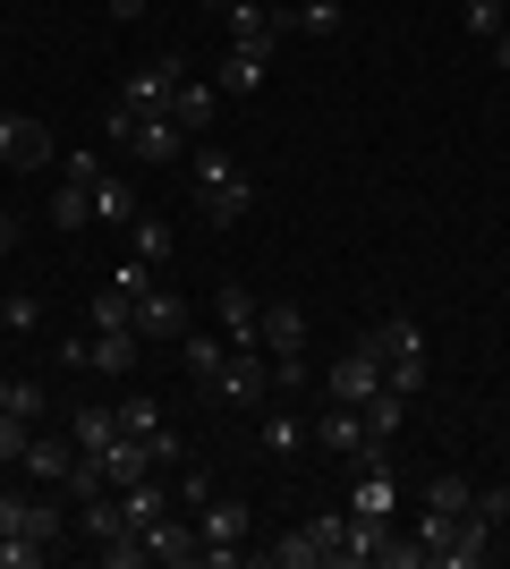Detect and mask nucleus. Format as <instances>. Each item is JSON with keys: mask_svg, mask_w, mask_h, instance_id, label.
<instances>
[{"mask_svg": "<svg viewBox=\"0 0 510 569\" xmlns=\"http://www.w3.org/2000/svg\"><path fill=\"white\" fill-rule=\"evenodd\" d=\"M247 204H256V179H247L221 144H196V213L213 221V230H230Z\"/></svg>", "mask_w": 510, "mask_h": 569, "instance_id": "obj_1", "label": "nucleus"}, {"mask_svg": "<svg viewBox=\"0 0 510 569\" xmlns=\"http://www.w3.org/2000/svg\"><path fill=\"white\" fill-rule=\"evenodd\" d=\"M102 137H120L128 162H188V128H179L170 111H128V102H111Z\"/></svg>", "mask_w": 510, "mask_h": 569, "instance_id": "obj_2", "label": "nucleus"}, {"mask_svg": "<svg viewBox=\"0 0 510 569\" xmlns=\"http://www.w3.org/2000/svg\"><path fill=\"white\" fill-rule=\"evenodd\" d=\"M374 349H383V391L417 400V391H426V323H417V315H391V323H374Z\"/></svg>", "mask_w": 510, "mask_h": 569, "instance_id": "obj_3", "label": "nucleus"}, {"mask_svg": "<svg viewBox=\"0 0 510 569\" xmlns=\"http://www.w3.org/2000/svg\"><path fill=\"white\" fill-rule=\"evenodd\" d=\"M374 391H383V349H374V332H358L332 366H323V400L332 408H366Z\"/></svg>", "mask_w": 510, "mask_h": 569, "instance_id": "obj_4", "label": "nucleus"}, {"mask_svg": "<svg viewBox=\"0 0 510 569\" xmlns=\"http://www.w3.org/2000/svg\"><path fill=\"white\" fill-rule=\"evenodd\" d=\"M196 536H204V561H213V569H230V561H247L256 510H247V501H230V493H213L204 510H196Z\"/></svg>", "mask_w": 510, "mask_h": 569, "instance_id": "obj_5", "label": "nucleus"}, {"mask_svg": "<svg viewBox=\"0 0 510 569\" xmlns=\"http://www.w3.org/2000/svg\"><path fill=\"white\" fill-rule=\"evenodd\" d=\"M316 442H323L332 459H349V468H366V459H391V442L366 426V408H332V400H323V417H316Z\"/></svg>", "mask_w": 510, "mask_h": 569, "instance_id": "obj_6", "label": "nucleus"}, {"mask_svg": "<svg viewBox=\"0 0 510 569\" xmlns=\"http://www.w3.org/2000/svg\"><path fill=\"white\" fill-rule=\"evenodd\" d=\"M204 391L230 400V408H264L272 400V357L264 349H230V357H221V375L204 382Z\"/></svg>", "mask_w": 510, "mask_h": 569, "instance_id": "obj_7", "label": "nucleus"}, {"mask_svg": "<svg viewBox=\"0 0 510 569\" xmlns=\"http://www.w3.org/2000/svg\"><path fill=\"white\" fill-rule=\"evenodd\" d=\"M60 137L51 119H26V111H0V170H51Z\"/></svg>", "mask_w": 510, "mask_h": 569, "instance_id": "obj_8", "label": "nucleus"}, {"mask_svg": "<svg viewBox=\"0 0 510 569\" xmlns=\"http://www.w3.org/2000/svg\"><path fill=\"white\" fill-rule=\"evenodd\" d=\"M128 307H137V340H188V298H179V289L146 281Z\"/></svg>", "mask_w": 510, "mask_h": 569, "instance_id": "obj_9", "label": "nucleus"}, {"mask_svg": "<svg viewBox=\"0 0 510 569\" xmlns=\"http://www.w3.org/2000/svg\"><path fill=\"white\" fill-rule=\"evenodd\" d=\"M146 561H162V569H188V561H204V536H196V519L162 510V519L146 527Z\"/></svg>", "mask_w": 510, "mask_h": 569, "instance_id": "obj_10", "label": "nucleus"}, {"mask_svg": "<svg viewBox=\"0 0 510 569\" xmlns=\"http://www.w3.org/2000/svg\"><path fill=\"white\" fill-rule=\"evenodd\" d=\"M256 349H264V357H307V307L272 298V307L256 315Z\"/></svg>", "mask_w": 510, "mask_h": 569, "instance_id": "obj_11", "label": "nucleus"}, {"mask_svg": "<svg viewBox=\"0 0 510 569\" xmlns=\"http://www.w3.org/2000/svg\"><path fill=\"white\" fill-rule=\"evenodd\" d=\"M170 119H179L188 137H213V119H221V86L188 69V77H179V94H170Z\"/></svg>", "mask_w": 510, "mask_h": 569, "instance_id": "obj_12", "label": "nucleus"}, {"mask_svg": "<svg viewBox=\"0 0 510 569\" xmlns=\"http://www.w3.org/2000/svg\"><path fill=\"white\" fill-rule=\"evenodd\" d=\"M391 510H400L391 459H366V468H358V493H349V519H374V527H391Z\"/></svg>", "mask_w": 510, "mask_h": 569, "instance_id": "obj_13", "label": "nucleus"}, {"mask_svg": "<svg viewBox=\"0 0 510 569\" xmlns=\"http://www.w3.org/2000/svg\"><path fill=\"white\" fill-rule=\"evenodd\" d=\"M179 77H188V69H179V60L162 51V60H146V69H137V77L120 86V102H128V111H170V94H179Z\"/></svg>", "mask_w": 510, "mask_h": 569, "instance_id": "obj_14", "label": "nucleus"}, {"mask_svg": "<svg viewBox=\"0 0 510 569\" xmlns=\"http://www.w3.org/2000/svg\"><path fill=\"white\" fill-rule=\"evenodd\" d=\"M221 26H230V43H239V51H264V60L281 51V9H264V0H239Z\"/></svg>", "mask_w": 510, "mask_h": 569, "instance_id": "obj_15", "label": "nucleus"}, {"mask_svg": "<svg viewBox=\"0 0 510 569\" xmlns=\"http://www.w3.org/2000/svg\"><path fill=\"white\" fill-rule=\"evenodd\" d=\"M213 315H221V340H230V349H256V315H264V307H256L239 281L213 289Z\"/></svg>", "mask_w": 510, "mask_h": 569, "instance_id": "obj_16", "label": "nucleus"}, {"mask_svg": "<svg viewBox=\"0 0 510 569\" xmlns=\"http://www.w3.org/2000/svg\"><path fill=\"white\" fill-rule=\"evenodd\" d=\"M256 561H272V569H316V561H332V552H323V527H316V519H298L290 536H281V545H264Z\"/></svg>", "mask_w": 510, "mask_h": 569, "instance_id": "obj_17", "label": "nucleus"}, {"mask_svg": "<svg viewBox=\"0 0 510 569\" xmlns=\"http://www.w3.org/2000/svg\"><path fill=\"white\" fill-rule=\"evenodd\" d=\"M264 77H272L264 51H239V43H230V51H221V69H213V86H221V102H230V94H264Z\"/></svg>", "mask_w": 510, "mask_h": 569, "instance_id": "obj_18", "label": "nucleus"}, {"mask_svg": "<svg viewBox=\"0 0 510 569\" xmlns=\"http://www.w3.org/2000/svg\"><path fill=\"white\" fill-rule=\"evenodd\" d=\"M307 442H316V417H298V408H272V400H264V451H272V459H298Z\"/></svg>", "mask_w": 510, "mask_h": 569, "instance_id": "obj_19", "label": "nucleus"}, {"mask_svg": "<svg viewBox=\"0 0 510 569\" xmlns=\"http://www.w3.org/2000/svg\"><path fill=\"white\" fill-rule=\"evenodd\" d=\"M111 493H120V519L137 527V536L170 510V485H162V476H137V485H111Z\"/></svg>", "mask_w": 510, "mask_h": 569, "instance_id": "obj_20", "label": "nucleus"}, {"mask_svg": "<svg viewBox=\"0 0 510 569\" xmlns=\"http://www.w3.org/2000/svg\"><path fill=\"white\" fill-rule=\"evenodd\" d=\"M69 468H77V442H60V433H34L18 459V476H34V485H60Z\"/></svg>", "mask_w": 510, "mask_h": 569, "instance_id": "obj_21", "label": "nucleus"}, {"mask_svg": "<svg viewBox=\"0 0 510 569\" xmlns=\"http://www.w3.org/2000/svg\"><path fill=\"white\" fill-rule=\"evenodd\" d=\"M51 230H60V238L94 230V188H77V179H60V188H51Z\"/></svg>", "mask_w": 510, "mask_h": 569, "instance_id": "obj_22", "label": "nucleus"}, {"mask_svg": "<svg viewBox=\"0 0 510 569\" xmlns=\"http://www.w3.org/2000/svg\"><path fill=\"white\" fill-rule=\"evenodd\" d=\"M340 0H298V9H281V34H316V43H332L340 34Z\"/></svg>", "mask_w": 510, "mask_h": 569, "instance_id": "obj_23", "label": "nucleus"}, {"mask_svg": "<svg viewBox=\"0 0 510 569\" xmlns=\"http://www.w3.org/2000/svg\"><path fill=\"white\" fill-rule=\"evenodd\" d=\"M137 213H146V204H137V188L102 170V179H94V221H111V230H128V221H137Z\"/></svg>", "mask_w": 510, "mask_h": 569, "instance_id": "obj_24", "label": "nucleus"}, {"mask_svg": "<svg viewBox=\"0 0 510 569\" xmlns=\"http://www.w3.org/2000/svg\"><path fill=\"white\" fill-rule=\"evenodd\" d=\"M128 238H137V263H153V272H162L170 247H179V230H170L162 213H137V221H128Z\"/></svg>", "mask_w": 510, "mask_h": 569, "instance_id": "obj_25", "label": "nucleus"}, {"mask_svg": "<svg viewBox=\"0 0 510 569\" xmlns=\"http://www.w3.org/2000/svg\"><path fill=\"white\" fill-rule=\"evenodd\" d=\"M179 357H188V375H196V382H213V375H221V357H230V340H221V332H196V323H188Z\"/></svg>", "mask_w": 510, "mask_h": 569, "instance_id": "obj_26", "label": "nucleus"}, {"mask_svg": "<svg viewBox=\"0 0 510 569\" xmlns=\"http://www.w3.org/2000/svg\"><path fill=\"white\" fill-rule=\"evenodd\" d=\"M43 382H26V375H0V417H26V426H43Z\"/></svg>", "mask_w": 510, "mask_h": 569, "instance_id": "obj_27", "label": "nucleus"}, {"mask_svg": "<svg viewBox=\"0 0 510 569\" xmlns=\"http://www.w3.org/2000/svg\"><path fill=\"white\" fill-rule=\"evenodd\" d=\"M111 433H120V417H111V408H77V417H69V442H77L86 459H94Z\"/></svg>", "mask_w": 510, "mask_h": 569, "instance_id": "obj_28", "label": "nucleus"}, {"mask_svg": "<svg viewBox=\"0 0 510 569\" xmlns=\"http://www.w3.org/2000/svg\"><path fill=\"white\" fill-rule=\"evenodd\" d=\"M468 501H477V485H468V476H434V485H426V519H460Z\"/></svg>", "mask_w": 510, "mask_h": 569, "instance_id": "obj_29", "label": "nucleus"}, {"mask_svg": "<svg viewBox=\"0 0 510 569\" xmlns=\"http://www.w3.org/2000/svg\"><path fill=\"white\" fill-rule=\"evenodd\" d=\"M0 332H43V298L34 289H0Z\"/></svg>", "mask_w": 510, "mask_h": 569, "instance_id": "obj_30", "label": "nucleus"}, {"mask_svg": "<svg viewBox=\"0 0 510 569\" xmlns=\"http://www.w3.org/2000/svg\"><path fill=\"white\" fill-rule=\"evenodd\" d=\"M94 375H137V332H94Z\"/></svg>", "mask_w": 510, "mask_h": 569, "instance_id": "obj_31", "label": "nucleus"}, {"mask_svg": "<svg viewBox=\"0 0 510 569\" xmlns=\"http://www.w3.org/2000/svg\"><path fill=\"white\" fill-rule=\"evenodd\" d=\"M111 417H120L128 433H153V426H162V400H153V391H128V400L111 408Z\"/></svg>", "mask_w": 510, "mask_h": 569, "instance_id": "obj_32", "label": "nucleus"}, {"mask_svg": "<svg viewBox=\"0 0 510 569\" xmlns=\"http://www.w3.org/2000/svg\"><path fill=\"white\" fill-rule=\"evenodd\" d=\"M26 442H34V426H26V417H0V468H18Z\"/></svg>", "mask_w": 510, "mask_h": 569, "instance_id": "obj_33", "label": "nucleus"}, {"mask_svg": "<svg viewBox=\"0 0 510 569\" xmlns=\"http://www.w3.org/2000/svg\"><path fill=\"white\" fill-rule=\"evenodd\" d=\"M60 179H77V188H94V179H102V153H86V144H77V153H60Z\"/></svg>", "mask_w": 510, "mask_h": 569, "instance_id": "obj_34", "label": "nucleus"}, {"mask_svg": "<svg viewBox=\"0 0 510 569\" xmlns=\"http://www.w3.org/2000/svg\"><path fill=\"white\" fill-rule=\"evenodd\" d=\"M9 256H18V221L0 213V263H9Z\"/></svg>", "mask_w": 510, "mask_h": 569, "instance_id": "obj_35", "label": "nucleus"}, {"mask_svg": "<svg viewBox=\"0 0 510 569\" xmlns=\"http://www.w3.org/2000/svg\"><path fill=\"white\" fill-rule=\"evenodd\" d=\"M493 69H510V18H502V34H493Z\"/></svg>", "mask_w": 510, "mask_h": 569, "instance_id": "obj_36", "label": "nucleus"}, {"mask_svg": "<svg viewBox=\"0 0 510 569\" xmlns=\"http://www.w3.org/2000/svg\"><path fill=\"white\" fill-rule=\"evenodd\" d=\"M204 9H213V18H230V9H239V0H204Z\"/></svg>", "mask_w": 510, "mask_h": 569, "instance_id": "obj_37", "label": "nucleus"}]
</instances>
